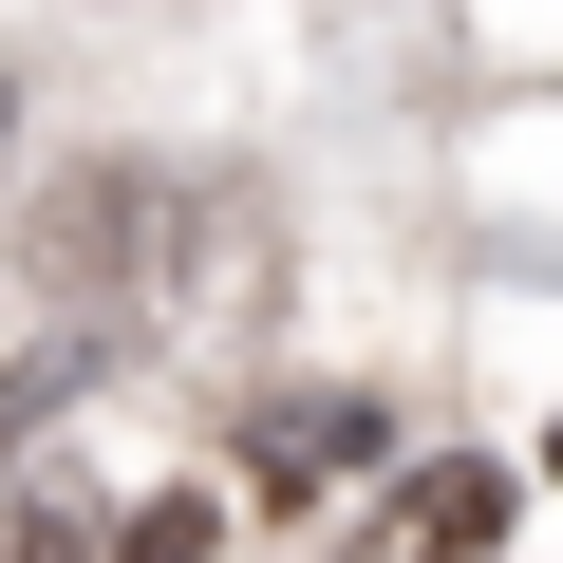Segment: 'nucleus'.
<instances>
[{"label": "nucleus", "instance_id": "4", "mask_svg": "<svg viewBox=\"0 0 563 563\" xmlns=\"http://www.w3.org/2000/svg\"><path fill=\"white\" fill-rule=\"evenodd\" d=\"M244 470H263V488H339V470H376V413H357V395H301V413H263Z\"/></svg>", "mask_w": 563, "mask_h": 563}, {"label": "nucleus", "instance_id": "2", "mask_svg": "<svg viewBox=\"0 0 563 563\" xmlns=\"http://www.w3.org/2000/svg\"><path fill=\"white\" fill-rule=\"evenodd\" d=\"M151 207H169V169H132V151H76V169L38 188V301H57V320H132Z\"/></svg>", "mask_w": 563, "mask_h": 563}, {"label": "nucleus", "instance_id": "3", "mask_svg": "<svg viewBox=\"0 0 563 563\" xmlns=\"http://www.w3.org/2000/svg\"><path fill=\"white\" fill-rule=\"evenodd\" d=\"M488 544H507V470L488 451H432L413 488H376V526L339 563H488Z\"/></svg>", "mask_w": 563, "mask_h": 563}, {"label": "nucleus", "instance_id": "5", "mask_svg": "<svg viewBox=\"0 0 563 563\" xmlns=\"http://www.w3.org/2000/svg\"><path fill=\"white\" fill-rule=\"evenodd\" d=\"M0 563H95V507L57 470H0Z\"/></svg>", "mask_w": 563, "mask_h": 563}, {"label": "nucleus", "instance_id": "6", "mask_svg": "<svg viewBox=\"0 0 563 563\" xmlns=\"http://www.w3.org/2000/svg\"><path fill=\"white\" fill-rule=\"evenodd\" d=\"M113 563H207V488H151V507H132V544H113Z\"/></svg>", "mask_w": 563, "mask_h": 563}, {"label": "nucleus", "instance_id": "7", "mask_svg": "<svg viewBox=\"0 0 563 563\" xmlns=\"http://www.w3.org/2000/svg\"><path fill=\"white\" fill-rule=\"evenodd\" d=\"M0 207H20V76H0Z\"/></svg>", "mask_w": 563, "mask_h": 563}, {"label": "nucleus", "instance_id": "1", "mask_svg": "<svg viewBox=\"0 0 563 563\" xmlns=\"http://www.w3.org/2000/svg\"><path fill=\"white\" fill-rule=\"evenodd\" d=\"M132 320H151L188 376H244V357L282 339V207H263L244 169H207V188L151 207V282H132Z\"/></svg>", "mask_w": 563, "mask_h": 563}]
</instances>
